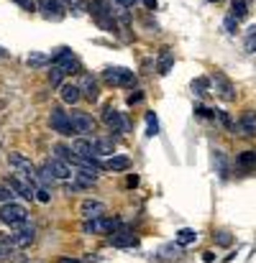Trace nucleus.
<instances>
[{"label":"nucleus","mask_w":256,"mask_h":263,"mask_svg":"<svg viewBox=\"0 0 256 263\" xmlns=\"http://www.w3.org/2000/svg\"><path fill=\"white\" fill-rule=\"evenodd\" d=\"M115 13L113 6L108 3V0H90V16L105 29V31H118L115 26Z\"/></svg>","instance_id":"1"},{"label":"nucleus","mask_w":256,"mask_h":263,"mask_svg":"<svg viewBox=\"0 0 256 263\" xmlns=\"http://www.w3.org/2000/svg\"><path fill=\"white\" fill-rule=\"evenodd\" d=\"M0 220H3L8 227H21V225L29 222V209L24 204L8 202V204H3V209H0Z\"/></svg>","instance_id":"2"},{"label":"nucleus","mask_w":256,"mask_h":263,"mask_svg":"<svg viewBox=\"0 0 256 263\" xmlns=\"http://www.w3.org/2000/svg\"><path fill=\"white\" fill-rule=\"evenodd\" d=\"M103 80L113 87H133L136 85V74L126 67H108L103 72Z\"/></svg>","instance_id":"3"},{"label":"nucleus","mask_w":256,"mask_h":263,"mask_svg":"<svg viewBox=\"0 0 256 263\" xmlns=\"http://www.w3.org/2000/svg\"><path fill=\"white\" fill-rule=\"evenodd\" d=\"M8 164H11V169H16L21 176L31 179V184H34V187L39 184V171H36V166H34V164H31L24 153H18V151L8 153Z\"/></svg>","instance_id":"4"},{"label":"nucleus","mask_w":256,"mask_h":263,"mask_svg":"<svg viewBox=\"0 0 256 263\" xmlns=\"http://www.w3.org/2000/svg\"><path fill=\"white\" fill-rule=\"evenodd\" d=\"M49 125H52L54 133H59V136H64V138H69V136L75 133L72 120H69V113H64L62 108H52V113H49Z\"/></svg>","instance_id":"5"},{"label":"nucleus","mask_w":256,"mask_h":263,"mask_svg":"<svg viewBox=\"0 0 256 263\" xmlns=\"http://www.w3.org/2000/svg\"><path fill=\"white\" fill-rule=\"evenodd\" d=\"M210 85H213V90H215V95H218L220 100H225V102H233V100H236V87H233V82H230L223 72H215V74L210 77Z\"/></svg>","instance_id":"6"},{"label":"nucleus","mask_w":256,"mask_h":263,"mask_svg":"<svg viewBox=\"0 0 256 263\" xmlns=\"http://www.w3.org/2000/svg\"><path fill=\"white\" fill-rule=\"evenodd\" d=\"M52 67L62 69L64 74H72V72H77V59H75L72 49H67V46L57 49V54L52 57Z\"/></svg>","instance_id":"7"},{"label":"nucleus","mask_w":256,"mask_h":263,"mask_svg":"<svg viewBox=\"0 0 256 263\" xmlns=\"http://www.w3.org/2000/svg\"><path fill=\"white\" fill-rule=\"evenodd\" d=\"M8 187H11L18 197H24V199H36V187L31 184V179H26V176H21V174H11V176H8Z\"/></svg>","instance_id":"8"},{"label":"nucleus","mask_w":256,"mask_h":263,"mask_svg":"<svg viewBox=\"0 0 256 263\" xmlns=\"http://www.w3.org/2000/svg\"><path fill=\"white\" fill-rule=\"evenodd\" d=\"M69 120H72L75 133H80V136H87V133L95 130V120H92L90 113H85V110H72V113H69Z\"/></svg>","instance_id":"9"},{"label":"nucleus","mask_w":256,"mask_h":263,"mask_svg":"<svg viewBox=\"0 0 256 263\" xmlns=\"http://www.w3.org/2000/svg\"><path fill=\"white\" fill-rule=\"evenodd\" d=\"M103 123H105L113 133H126V130H128V125H126L123 115H121L113 105H108V108L103 110Z\"/></svg>","instance_id":"10"},{"label":"nucleus","mask_w":256,"mask_h":263,"mask_svg":"<svg viewBox=\"0 0 256 263\" xmlns=\"http://www.w3.org/2000/svg\"><path fill=\"white\" fill-rule=\"evenodd\" d=\"M34 238H36V227H34V225H29V222H26V225H21L13 235H8V240H11L16 248H26V245H31V243H34Z\"/></svg>","instance_id":"11"},{"label":"nucleus","mask_w":256,"mask_h":263,"mask_svg":"<svg viewBox=\"0 0 256 263\" xmlns=\"http://www.w3.org/2000/svg\"><path fill=\"white\" fill-rule=\"evenodd\" d=\"M110 243H113L115 248H133L138 240H136V235H133L126 225H121L115 232H110Z\"/></svg>","instance_id":"12"},{"label":"nucleus","mask_w":256,"mask_h":263,"mask_svg":"<svg viewBox=\"0 0 256 263\" xmlns=\"http://www.w3.org/2000/svg\"><path fill=\"white\" fill-rule=\"evenodd\" d=\"M49 171H52V176L54 179H69L72 176V171H69V166H67V161L64 159H59V156H52V159H46V164H44Z\"/></svg>","instance_id":"13"},{"label":"nucleus","mask_w":256,"mask_h":263,"mask_svg":"<svg viewBox=\"0 0 256 263\" xmlns=\"http://www.w3.org/2000/svg\"><path fill=\"white\" fill-rule=\"evenodd\" d=\"M80 215H82L85 220L103 217V215H105V202H100V199H85V202L80 204Z\"/></svg>","instance_id":"14"},{"label":"nucleus","mask_w":256,"mask_h":263,"mask_svg":"<svg viewBox=\"0 0 256 263\" xmlns=\"http://www.w3.org/2000/svg\"><path fill=\"white\" fill-rule=\"evenodd\" d=\"M238 130H241V136H256V113L253 110H246L243 115H241V120H238Z\"/></svg>","instance_id":"15"},{"label":"nucleus","mask_w":256,"mask_h":263,"mask_svg":"<svg viewBox=\"0 0 256 263\" xmlns=\"http://www.w3.org/2000/svg\"><path fill=\"white\" fill-rule=\"evenodd\" d=\"M80 90H82V97H87L90 102H95L98 97H100V90H98V82L90 77V74H85L82 80H80Z\"/></svg>","instance_id":"16"},{"label":"nucleus","mask_w":256,"mask_h":263,"mask_svg":"<svg viewBox=\"0 0 256 263\" xmlns=\"http://www.w3.org/2000/svg\"><path fill=\"white\" fill-rule=\"evenodd\" d=\"M72 179H75L72 184H75L77 189H90V187L98 181V174H95V171H85V169H80V171L72 174Z\"/></svg>","instance_id":"17"},{"label":"nucleus","mask_w":256,"mask_h":263,"mask_svg":"<svg viewBox=\"0 0 256 263\" xmlns=\"http://www.w3.org/2000/svg\"><path fill=\"white\" fill-rule=\"evenodd\" d=\"M62 102H67V105H77L80 100H82V90H80V85H62Z\"/></svg>","instance_id":"18"},{"label":"nucleus","mask_w":256,"mask_h":263,"mask_svg":"<svg viewBox=\"0 0 256 263\" xmlns=\"http://www.w3.org/2000/svg\"><path fill=\"white\" fill-rule=\"evenodd\" d=\"M115 143L113 138H92V153L95 156H113Z\"/></svg>","instance_id":"19"},{"label":"nucleus","mask_w":256,"mask_h":263,"mask_svg":"<svg viewBox=\"0 0 256 263\" xmlns=\"http://www.w3.org/2000/svg\"><path fill=\"white\" fill-rule=\"evenodd\" d=\"M72 153H75V156H82V159L95 156V153H92V141L85 138V136H82V138H75V141H72Z\"/></svg>","instance_id":"20"},{"label":"nucleus","mask_w":256,"mask_h":263,"mask_svg":"<svg viewBox=\"0 0 256 263\" xmlns=\"http://www.w3.org/2000/svg\"><path fill=\"white\" fill-rule=\"evenodd\" d=\"M105 169H108V171H128V169H131V159H128V156H121V153H113V156L105 161Z\"/></svg>","instance_id":"21"},{"label":"nucleus","mask_w":256,"mask_h":263,"mask_svg":"<svg viewBox=\"0 0 256 263\" xmlns=\"http://www.w3.org/2000/svg\"><path fill=\"white\" fill-rule=\"evenodd\" d=\"M44 11H46V13H44L46 18H54V21H59V18L64 16V11H67V8L59 3V0H44Z\"/></svg>","instance_id":"22"},{"label":"nucleus","mask_w":256,"mask_h":263,"mask_svg":"<svg viewBox=\"0 0 256 263\" xmlns=\"http://www.w3.org/2000/svg\"><path fill=\"white\" fill-rule=\"evenodd\" d=\"M172 64H174V54H172L169 49H161V54H159V62H156V72L164 77V74H169Z\"/></svg>","instance_id":"23"},{"label":"nucleus","mask_w":256,"mask_h":263,"mask_svg":"<svg viewBox=\"0 0 256 263\" xmlns=\"http://www.w3.org/2000/svg\"><path fill=\"white\" fill-rule=\"evenodd\" d=\"M236 164H238V169H243V171L253 169V166H256V151H243V153H238Z\"/></svg>","instance_id":"24"},{"label":"nucleus","mask_w":256,"mask_h":263,"mask_svg":"<svg viewBox=\"0 0 256 263\" xmlns=\"http://www.w3.org/2000/svg\"><path fill=\"white\" fill-rule=\"evenodd\" d=\"M243 49L248 54H256V23L246 29V36H243Z\"/></svg>","instance_id":"25"},{"label":"nucleus","mask_w":256,"mask_h":263,"mask_svg":"<svg viewBox=\"0 0 256 263\" xmlns=\"http://www.w3.org/2000/svg\"><path fill=\"white\" fill-rule=\"evenodd\" d=\"M230 16H233L236 21H241V18H246V16H248L246 0H230Z\"/></svg>","instance_id":"26"},{"label":"nucleus","mask_w":256,"mask_h":263,"mask_svg":"<svg viewBox=\"0 0 256 263\" xmlns=\"http://www.w3.org/2000/svg\"><path fill=\"white\" fill-rule=\"evenodd\" d=\"M174 240H177L179 245H190V243H195V240H197V232H195L192 227H182V230L174 235Z\"/></svg>","instance_id":"27"},{"label":"nucleus","mask_w":256,"mask_h":263,"mask_svg":"<svg viewBox=\"0 0 256 263\" xmlns=\"http://www.w3.org/2000/svg\"><path fill=\"white\" fill-rule=\"evenodd\" d=\"M207 90H210V80H205V77H197V80H192V92H195L197 97L207 95Z\"/></svg>","instance_id":"28"},{"label":"nucleus","mask_w":256,"mask_h":263,"mask_svg":"<svg viewBox=\"0 0 256 263\" xmlns=\"http://www.w3.org/2000/svg\"><path fill=\"white\" fill-rule=\"evenodd\" d=\"M146 136H149V138L159 136V120H156V113H146Z\"/></svg>","instance_id":"29"},{"label":"nucleus","mask_w":256,"mask_h":263,"mask_svg":"<svg viewBox=\"0 0 256 263\" xmlns=\"http://www.w3.org/2000/svg\"><path fill=\"white\" fill-rule=\"evenodd\" d=\"M26 64H29V67H44V64H49V59H46L44 54H39V51H31L29 59H26Z\"/></svg>","instance_id":"30"},{"label":"nucleus","mask_w":256,"mask_h":263,"mask_svg":"<svg viewBox=\"0 0 256 263\" xmlns=\"http://www.w3.org/2000/svg\"><path fill=\"white\" fill-rule=\"evenodd\" d=\"M159 253H161V258H179L182 255V245L179 243L177 245H164Z\"/></svg>","instance_id":"31"},{"label":"nucleus","mask_w":256,"mask_h":263,"mask_svg":"<svg viewBox=\"0 0 256 263\" xmlns=\"http://www.w3.org/2000/svg\"><path fill=\"white\" fill-rule=\"evenodd\" d=\"M13 197H16V192H13L11 187L0 184V204H8V202H13Z\"/></svg>","instance_id":"32"},{"label":"nucleus","mask_w":256,"mask_h":263,"mask_svg":"<svg viewBox=\"0 0 256 263\" xmlns=\"http://www.w3.org/2000/svg\"><path fill=\"white\" fill-rule=\"evenodd\" d=\"M62 77H64V72L57 69V67H52V72H49V85H52V87H62Z\"/></svg>","instance_id":"33"},{"label":"nucleus","mask_w":256,"mask_h":263,"mask_svg":"<svg viewBox=\"0 0 256 263\" xmlns=\"http://www.w3.org/2000/svg\"><path fill=\"white\" fill-rule=\"evenodd\" d=\"M215 166H218V174L225 179V176H228V166H225V156H223L220 151H215Z\"/></svg>","instance_id":"34"},{"label":"nucleus","mask_w":256,"mask_h":263,"mask_svg":"<svg viewBox=\"0 0 256 263\" xmlns=\"http://www.w3.org/2000/svg\"><path fill=\"white\" fill-rule=\"evenodd\" d=\"M215 115H218V120H220V125H223V128H228V130H236V125H233V120L228 118V113H223V110H215Z\"/></svg>","instance_id":"35"},{"label":"nucleus","mask_w":256,"mask_h":263,"mask_svg":"<svg viewBox=\"0 0 256 263\" xmlns=\"http://www.w3.org/2000/svg\"><path fill=\"white\" fill-rule=\"evenodd\" d=\"M36 199H39V202H44V204H46V202H52L49 189H46V187H36Z\"/></svg>","instance_id":"36"},{"label":"nucleus","mask_w":256,"mask_h":263,"mask_svg":"<svg viewBox=\"0 0 256 263\" xmlns=\"http://www.w3.org/2000/svg\"><path fill=\"white\" fill-rule=\"evenodd\" d=\"M54 153H57L59 159H64V161L72 159V148H64V146H54Z\"/></svg>","instance_id":"37"},{"label":"nucleus","mask_w":256,"mask_h":263,"mask_svg":"<svg viewBox=\"0 0 256 263\" xmlns=\"http://www.w3.org/2000/svg\"><path fill=\"white\" fill-rule=\"evenodd\" d=\"M16 6H21L24 11H36V0H13Z\"/></svg>","instance_id":"38"},{"label":"nucleus","mask_w":256,"mask_h":263,"mask_svg":"<svg viewBox=\"0 0 256 263\" xmlns=\"http://www.w3.org/2000/svg\"><path fill=\"white\" fill-rule=\"evenodd\" d=\"M223 26H225V31H228V34H236V26H238V21H236L233 16H228V18L223 21Z\"/></svg>","instance_id":"39"},{"label":"nucleus","mask_w":256,"mask_h":263,"mask_svg":"<svg viewBox=\"0 0 256 263\" xmlns=\"http://www.w3.org/2000/svg\"><path fill=\"white\" fill-rule=\"evenodd\" d=\"M215 243H218V245H230V243H233V238H230L228 232H218V238H215Z\"/></svg>","instance_id":"40"},{"label":"nucleus","mask_w":256,"mask_h":263,"mask_svg":"<svg viewBox=\"0 0 256 263\" xmlns=\"http://www.w3.org/2000/svg\"><path fill=\"white\" fill-rule=\"evenodd\" d=\"M144 100V92H133V95H128V105H138Z\"/></svg>","instance_id":"41"},{"label":"nucleus","mask_w":256,"mask_h":263,"mask_svg":"<svg viewBox=\"0 0 256 263\" xmlns=\"http://www.w3.org/2000/svg\"><path fill=\"white\" fill-rule=\"evenodd\" d=\"M195 113H197V115H202V118H210V115H215L213 110H207V108H202V105H197V108H195Z\"/></svg>","instance_id":"42"},{"label":"nucleus","mask_w":256,"mask_h":263,"mask_svg":"<svg viewBox=\"0 0 256 263\" xmlns=\"http://www.w3.org/2000/svg\"><path fill=\"white\" fill-rule=\"evenodd\" d=\"M115 3H118L121 8H131V6L136 3V0H115Z\"/></svg>","instance_id":"43"},{"label":"nucleus","mask_w":256,"mask_h":263,"mask_svg":"<svg viewBox=\"0 0 256 263\" xmlns=\"http://www.w3.org/2000/svg\"><path fill=\"white\" fill-rule=\"evenodd\" d=\"M202 260H205V263H213V260H215V253H210V250L202 253Z\"/></svg>","instance_id":"44"},{"label":"nucleus","mask_w":256,"mask_h":263,"mask_svg":"<svg viewBox=\"0 0 256 263\" xmlns=\"http://www.w3.org/2000/svg\"><path fill=\"white\" fill-rule=\"evenodd\" d=\"M144 6H146L149 11H156V6H159V3H156V0H144Z\"/></svg>","instance_id":"45"},{"label":"nucleus","mask_w":256,"mask_h":263,"mask_svg":"<svg viewBox=\"0 0 256 263\" xmlns=\"http://www.w3.org/2000/svg\"><path fill=\"white\" fill-rule=\"evenodd\" d=\"M59 263H85V260H77V258H59Z\"/></svg>","instance_id":"46"},{"label":"nucleus","mask_w":256,"mask_h":263,"mask_svg":"<svg viewBox=\"0 0 256 263\" xmlns=\"http://www.w3.org/2000/svg\"><path fill=\"white\" fill-rule=\"evenodd\" d=\"M136 184H138V176L131 174V176H128V187H136Z\"/></svg>","instance_id":"47"},{"label":"nucleus","mask_w":256,"mask_h":263,"mask_svg":"<svg viewBox=\"0 0 256 263\" xmlns=\"http://www.w3.org/2000/svg\"><path fill=\"white\" fill-rule=\"evenodd\" d=\"M69 3H72V6H80V3H82V0H69Z\"/></svg>","instance_id":"48"},{"label":"nucleus","mask_w":256,"mask_h":263,"mask_svg":"<svg viewBox=\"0 0 256 263\" xmlns=\"http://www.w3.org/2000/svg\"><path fill=\"white\" fill-rule=\"evenodd\" d=\"M213 3H218V0H213Z\"/></svg>","instance_id":"49"},{"label":"nucleus","mask_w":256,"mask_h":263,"mask_svg":"<svg viewBox=\"0 0 256 263\" xmlns=\"http://www.w3.org/2000/svg\"><path fill=\"white\" fill-rule=\"evenodd\" d=\"M0 54H3V49H0Z\"/></svg>","instance_id":"50"}]
</instances>
